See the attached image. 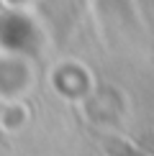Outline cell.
<instances>
[{
    "mask_svg": "<svg viewBox=\"0 0 154 156\" xmlns=\"http://www.w3.org/2000/svg\"><path fill=\"white\" fill-rule=\"evenodd\" d=\"M105 148L111 151V156H141L139 151H134L131 146H126L123 141H108Z\"/></svg>",
    "mask_w": 154,
    "mask_h": 156,
    "instance_id": "cell-1",
    "label": "cell"
}]
</instances>
